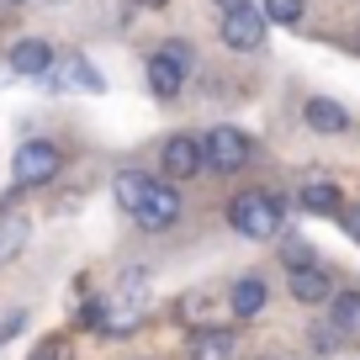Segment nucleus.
I'll return each mask as SVG.
<instances>
[{
  "mask_svg": "<svg viewBox=\"0 0 360 360\" xmlns=\"http://www.w3.org/2000/svg\"><path fill=\"white\" fill-rule=\"evenodd\" d=\"M143 186H148V175H138V169H127V175H117V186H112V196L133 212L138 207V196H143Z\"/></svg>",
  "mask_w": 360,
  "mask_h": 360,
  "instance_id": "16",
  "label": "nucleus"
},
{
  "mask_svg": "<svg viewBox=\"0 0 360 360\" xmlns=\"http://www.w3.org/2000/svg\"><path fill=\"white\" fill-rule=\"evenodd\" d=\"M48 64H53V53H48L43 37H22V43L11 48V69L16 75H48Z\"/></svg>",
  "mask_w": 360,
  "mask_h": 360,
  "instance_id": "10",
  "label": "nucleus"
},
{
  "mask_svg": "<svg viewBox=\"0 0 360 360\" xmlns=\"http://www.w3.org/2000/svg\"><path fill=\"white\" fill-rule=\"evenodd\" d=\"M328 318H334V334L360 328V292H334L328 297Z\"/></svg>",
  "mask_w": 360,
  "mask_h": 360,
  "instance_id": "15",
  "label": "nucleus"
},
{
  "mask_svg": "<svg viewBox=\"0 0 360 360\" xmlns=\"http://www.w3.org/2000/svg\"><path fill=\"white\" fill-rule=\"evenodd\" d=\"M302 212H318V217H334L339 207H345V196H339V186H328V180H313V186H302Z\"/></svg>",
  "mask_w": 360,
  "mask_h": 360,
  "instance_id": "11",
  "label": "nucleus"
},
{
  "mask_svg": "<svg viewBox=\"0 0 360 360\" xmlns=\"http://www.w3.org/2000/svg\"><path fill=\"white\" fill-rule=\"evenodd\" d=\"M27 360H69V339H43Z\"/></svg>",
  "mask_w": 360,
  "mask_h": 360,
  "instance_id": "19",
  "label": "nucleus"
},
{
  "mask_svg": "<svg viewBox=\"0 0 360 360\" xmlns=\"http://www.w3.org/2000/svg\"><path fill=\"white\" fill-rule=\"evenodd\" d=\"M334 217L345 223V233H349V238H360V207H339Z\"/></svg>",
  "mask_w": 360,
  "mask_h": 360,
  "instance_id": "22",
  "label": "nucleus"
},
{
  "mask_svg": "<svg viewBox=\"0 0 360 360\" xmlns=\"http://www.w3.org/2000/svg\"><path fill=\"white\" fill-rule=\"evenodd\" d=\"M191 355L196 360H228L233 355V334H228V328H196L191 334Z\"/></svg>",
  "mask_w": 360,
  "mask_h": 360,
  "instance_id": "12",
  "label": "nucleus"
},
{
  "mask_svg": "<svg viewBox=\"0 0 360 360\" xmlns=\"http://www.w3.org/2000/svg\"><path fill=\"white\" fill-rule=\"evenodd\" d=\"M292 297L297 302H328L334 297V281H328V270L323 265H307V270H292Z\"/></svg>",
  "mask_w": 360,
  "mask_h": 360,
  "instance_id": "7",
  "label": "nucleus"
},
{
  "mask_svg": "<svg viewBox=\"0 0 360 360\" xmlns=\"http://www.w3.org/2000/svg\"><path fill=\"white\" fill-rule=\"evenodd\" d=\"M202 154H207V169L212 175H233V169L249 165V138L238 127H212L202 138Z\"/></svg>",
  "mask_w": 360,
  "mask_h": 360,
  "instance_id": "3",
  "label": "nucleus"
},
{
  "mask_svg": "<svg viewBox=\"0 0 360 360\" xmlns=\"http://www.w3.org/2000/svg\"><path fill=\"white\" fill-rule=\"evenodd\" d=\"M27 233H32V228H27L22 212H0V265H6V259H16V255L27 249Z\"/></svg>",
  "mask_w": 360,
  "mask_h": 360,
  "instance_id": "13",
  "label": "nucleus"
},
{
  "mask_svg": "<svg viewBox=\"0 0 360 360\" xmlns=\"http://www.w3.org/2000/svg\"><path fill=\"white\" fill-rule=\"evenodd\" d=\"M159 58H169V64H180V69H191V48L180 43V37H169V43L159 48Z\"/></svg>",
  "mask_w": 360,
  "mask_h": 360,
  "instance_id": "20",
  "label": "nucleus"
},
{
  "mask_svg": "<svg viewBox=\"0 0 360 360\" xmlns=\"http://www.w3.org/2000/svg\"><path fill=\"white\" fill-rule=\"evenodd\" d=\"M133 217H138L143 228H154V233L175 228V217H180V191H175V180H154V175H148V186H143V196H138Z\"/></svg>",
  "mask_w": 360,
  "mask_h": 360,
  "instance_id": "2",
  "label": "nucleus"
},
{
  "mask_svg": "<svg viewBox=\"0 0 360 360\" xmlns=\"http://www.w3.org/2000/svg\"><path fill=\"white\" fill-rule=\"evenodd\" d=\"M265 22L297 27V22H302V0H265Z\"/></svg>",
  "mask_w": 360,
  "mask_h": 360,
  "instance_id": "18",
  "label": "nucleus"
},
{
  "mask_svg": "<svg viewBox=\"0 0 360 360\" xmlns=\"http://www.w3.org/2000/svg\"><path fill=\"white\" fill-rule=\"evenodd\" d=\"M223 43L233 53H255L265 43V16L255 6H238V11H223Z\"/></svg>",
  "mask_w": 360,
  "mask_h": 360,
  "instance_id": "5",
  "label": "nucleus"
},
{
  "mask_svg": "<svg viewBox=\"0 0 360 360\" xmlns=\"http://www.w3.org/2000/svg\"><path fill=\"white\" fill-rule=\"evenodd\" d=\"M159 169H165V180H191L196 169H207V154L191 133H175L165 143V154H159Z\"/></svg>",
  "mask_w": 360,
  "mask_h": 360,
  "instance_id": "6",
  "label": "nucleus"
},
{
  "mask_svg": "<svg viewBox=\"0 0 360 360\" xmlns=\"http://www.w3.org/2000/svg\"><path fill=\"white\" fill-rule=\"evenodd\" d=\"M302 117H307V127H313V133H345V127H349L345 106L328 101V96H313V101L302 106Z\"/></svg>",
  "mask_w": 360,
  "mask_h": 360,
  "instance_id": "8",
  "label": "nucleus"
},
{
  "mask_svg": "<svg viewBox=\"0 0 360 360\" xmlns=\"http://www.w3.org/2000/svg\"><path fill=\"white\" fill-rule=\"evenodd\" d=\"M281 212H286L281 196H270V191H238L233 202H228V223L244 238H259V244L281 233Z\"/></svg>",
  "mask_w": 360,
  "mask_h": 360,
  "instance_id": "1",
  "label": "nucleus"
},
{
  "mask_svg": "<svg viewBox=\"0 0 360 360\" xmlns=\"http://www.w3.org/2000/svg\"><path fill=\"white\" fill-rule=\"evenodd\" d=\"M143 6H169V0H143Z\"/></svg>",
  "mask_w": 360,
  "mask_h": 360,
  "instance_id": "24",
  "label": "nucleus"
},
{
  "mask_svg": "<svg viewBox=\"0 0 360 360\" xmlns=\"http://www.w3.org/2000/svg\"><path fill=\"white\" fill-rule=\"evenodd\" d=\"M11 6H22V0H11Z\"/></svg>",
  "mask_w": 360,
  "mask_h": 360,
  "instance_id": "25",
  "label": "nucleus"
},
{
  "mask_svg": "<svg viewBox=\"0 0 360 360\" xmlns=\"http://www.w3.org/2000/svg\"><path fill=\"white\" fill-rule=\"evenodd\" d=\"M58 79H64V85L75 79L79 90H101V75H96V69H90L85 58H69V64H64V75H58Z\"/></svg>",
  "mask_w": 360,
  "mask_h": 360,
  "instance_id": "17",
  "label": "nucleus"
},
{
  "mask_svg": "<svg viewBox=\"0 0 360 360\" xmlns=\"http://www.w3.org/2000/svg\"><path fill=\"white\" fill-rule=\"evenodd\" d=\"M180 85H186V69L180 64H169V58H148V90H154L159 101H175L180 96Z\"/></svg>",
  "mask_w": 360,
  "mask_h": 360,
  "instance_id": "9",
  "label": "nucleus"
},
{
  "mask_svg": "<svg viewBox=\"0 0 360 360\" xmlns=\"http://www.w3.org/2000/svg\"><path fill=\"white\" fill-rule=\"evenodd\" d=\"M16 180H22V186H48V180L58 175V169H64V154H58L53 143H43V138H32V143H22L16 148Z\"/></svg>",
  "mask_w": 360,
  "mask_h": 360,
  "instance_id": "4",
  "label": "nucleus"
},
{
  "mask_svg": "<svg viewBox=\"0 0 360 360\" xmlns=\"http://www.w3.org/2000/svg\"><path fill=\"white\" fill-rule=\"evenodd\" d=\"M228 307H233L238 318H255L259 307H265V281H259V276H244V281H233V297H228Z\"/></svg>",
  "mask_w": 360,
  "mask_h": 360,
  "instance_id": "14",
  "label": "nucleus"
},
{
  "mask_svg": "<svg viewBox=\"0 0 360 360\" xmlns=\"http://www.w3.org/2000/svg\"><path fill=\"white\" fill-rule=\"evenodd\" d=\"M286 265L307 270V265H318V259H313V249H307V244H286Z\"/></svg>",
  "mask_w": 360,
  "mask_h": 360,
  "instance_id": "21",
  "label": "nucleus"
},
{
  "mask_svg": "<svg viewBox=\"0 0 360 360\" xmlns=\"http://www.w3.org/2000/svg\"><path fill=\"white\" fill-rule=\"evenodd\" d=\"M217 6H223V11H238V6H249V0H217Z\"/></svg>",
  "mask_w": 360,
  "mask_h": 360,
  "instance_id": "23",
  "label": "nucleus"
}]
</instances>
